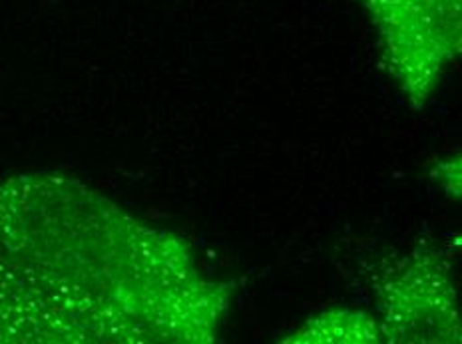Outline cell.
Masks as SVG:
<instances>
[{
  "label": "cell",
  "instance_id": "6da1fadb",
  "mask_svg": "<svg viewBox=\"0 0 462 344\" xmlns=\"http://www.w3.org/2000/svg\"><path fill=\"white\" fill-rule=\"evenodd\" d=\"M229 286L76 181L0 186V342H211Z\"/></svg>",
  "mask_w": 462,
  "mask_h": 344
},
{
  "label": "cell",
  "instance_id": "7a4b0ae2",
  "mask_svg": "<svg viewBox=\"0 0 462 344\" xmlns=\"http://www.w3.org/2000/svg\"><path fill=\"white\" fill-rule=\"evenodd\" d=\"M383 64L415 110L425 108L460 54L462 0H361Z\"/></svg>",
  "mask_w": 462,
  "mask_h": 344
},
{
  "label": "cell",
  "instance_id": "3957f363",
  "mask_svg": "<svg viewBox=\"0 0 462 344\" xmlns=\"http://www.w3.org/2000/svg\"><path fill=\"white\" fill-rule=\"evenodd\" d=\"M381 339L389 342H458L457 291L437 253H419L379 285Z\"/></svg>",
  "mask_w": 462,
  "mask_h": 344
},
{
  "label": "cell",
  "instance_id": "277c9868",
  "mask_svg": "<svg viewBox=\"0 0 462 344\" xmlns=\"http://www.w3.org/2000/svg\"><path fill=\"white\" fill-rule=\"evenodd\" d=\"M291 342H379L381 329L373 317L357 311H329L310 319L293 332Z\"/></svg>",
  "mask_w": 462,
  "mask_h": 344
},
{
  "label": "cell",
  "instance_id": "5b68a950",
  "mask_svg": "<svg viewBox=\"0 0 462 344\" xmlns=\"http://www.w3.org/2000/svg\"><path fill=\"white\" fill-rule=\"evenodd\" d=\"M460 166L458 159H450V161H440V164L432 171V177H435L439 184L445 187L450 195H458L460 194V171L455 174V167Z\"/></svg>",
  "mask_w": 462,
  "mask_h": 344
}]
</instances>
